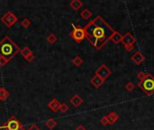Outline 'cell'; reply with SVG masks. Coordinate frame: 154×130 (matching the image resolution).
<instances>
[{"mask_svg": "<svg viewBox=\"0 0 154 130\" xmlns=\"http://www.w3.org/2000/svg\"><path fill=\"white\" fill-rule=\"evenodd\" d=\"M69 102H71V104L73 107L78 108L82 104V102H83V98H81L78 94H75L71 99H69Z\"/></svg>", "mask_w": 154, "mask_h": 130, "instance_id": "cell-13", "label": "cell"}, {"mask_svg": "<svg viewBox=\"0 0 154 130\" xmlns=\"http://www.w3.org/2000/svg\"><path fill=\"white\" fill-rule=\"evenodd\" d=\"M136 42H137V39L130 32L125 33V34L123 35L122 43H123V46H126V45H134V43Z\"/></svg>", "mask_w": 154, "mask_h": 130, "instance_id": "cell-8", "label": "cell"}, {"mask_svg": "<svg viewBox=\"0 0 154 130\" xmlns=\"http://www.w3.org/2000/svg\"><path fill=\"white\" fill-rule=\"evenodd\" d=\"M68 109H69L68 106L66 103H62V104H61V107H60V109H59V110H60L61 113H66Z\"/></svg>", "mask_w": 154, "mask_h": 130, "instance_id": "cell-25", "label": "cell"}, {"mask_svg": "<svg viewBox=\"0 0 154 130\" xmlns=\"http://www.w3.org/2000/svg\"><path fill=\"white\" fill-rule=\"evenodd\" d=\"M104 82H105V80H103L102 78H100L97 75L93 76L90 80V83L95 87V88H99L100 86L104 84Z\"/></svg>", "mask_w": 154, "mask_h": 130, "instance_id": "cell-12", "label": "cell"}, {"mask_svg": "<svg viewBox=\"0 0 154 130\" xmlns=\"http://www.w3.org/2000/svg\"><path fill=\"white\" fill-rule=\"evenodd\" d=\"M72 62H73V64L75 65V66H77V67H79V66H81L82 65V63H83V59L80 57V56H75L74 58H73V60H72Z\"/></svg>", "mask_w": 154, "mask_h": 130, "instance_id": "cell-21", "label": "cell"}, {"mask_svg": "<svg viewBox=\"0 0 154 130\" xmlns=\"http://www.w3.org/2000/svg\"><path fill=\"white\" fill-rule=\"evenodd\" d=\"M123 47H124V49L126 50L128 52H132L134 49V45H126V46H123Z\"/></svg>", "mask_w": 154, "mask_h": 130, "instance_id": "cell-29", "label": "cell"}, {"mask_svg": "<svg viewBox=\"0 0 154 130\" xmlns=\"http://www.w3.org/2000/svg\"><path fill=\"white\" fill-rule=\"evenodd\" d=\"M19 130H25L24 128H21V129H19Z\"/></svg>", "mask_w": 154, "mask_h": 130, "instance_id": "cell-32", "label": "cell"}, {"mask_svg": "<svg viewBox=\"0 0 154 130\" xmlns=\"http://www.w3.org/2000/svg\"><path fill=\"white\" fill-rule=\"evenodd\" d=\"M57 121H56L54 119H49L46 122H45V126L50 129V130H51V129H53L56 126H57Z\"/></svg>", "mask_w": 154, "mask_h": 130, "instance_id": "cell-18", "label": "cell"}, {"mask_svg": "<svg viewBox=\"0 0 154 130\" xmlns=\"http://www.w3.org/2000/svg\"><path fill=\"white\" fill-rule=\"evenodd\" d=\"M106 118L109 121V125H114L119 119V115L116 113V112H110L107 116Z\"/></svg>", "mask_w": 154, "mask_h": 130, "instance_id": "cell-14", "label": "cell"}, {"mask_svg": "<svg viewBox=\"0 0 154 130\" xmlns=\"http://www.w3.org/2000/svg\"><path fill=\"white\" fill-rule=\"evenodd\" d=\"M60 107H61V102L57 98H52L48 103V108L52 112H57L60 109Z\"/></svg>", "mask_w": 154, "mask_h": 130, "instance_id": "cell-10", "label": "cell"}, {"mask_svg": "<svg viewBox=\"0 0 154 130\" xmlns=\"http://www.w3.org/2000/svg\"><path fill=\"white\" fill-rule=\"evenodd\" d=\"M47 42L50 43V45H54V43L58 41V38L54 34H50L48 36H47Z\"/></svg>", "mask_w": 154, "mask_h": 130, "instance_id": "cell-20", "label": "cell"}, {"mask_svg": "<svg viewBox=\"0 0 154 130\" xmlns=\"http://www.w3.org/2000/svg\"><path fill=\"white\" fill-rule=\"evenodd\" d=\"M86 39L97 51L101 50L109 38L115 32L112 27L101 16L96 17L84 27Z\"/></svg>", "mask_w": 154, "mask_h": 130, "instance_id": "cell-1", "label": "cell"}, {"mask_svg": "<svg viewBox=\"0 0 154 130\" xmlns=\"http://www.w3.org/2000/svg\"><path fill=\"white\" fill-rule=\"evenodd\" d=\"M80 17L83 18V19H85V20H88V18H90L92 17V12L88 9V8H85L84 9L81 13H80Z\"/></svg>", "mask_w": 154, "mask_h": 130, "instance_id": "cell-17", "label": "cell"}, {"mask_svg": "<svg viewBox=\"0 0 154 130\" xmlns=\"http://www.w3.org/2000/svg\"><path fill=\"white\" fill-rule=\"evenodd\" d=\"M125 89H126L128 91H133L135 89V85L132 81H129L126 83V85H125Z\"/></svg>", "mask_w": 154, "mask_h": 130, "instance_id": "cell-23", "label": "cell"}, {"mask_svg": "<svg viewBox=\"0 0 154 130\" xmlns=\"http://www.w3.org/2000/svg\"><path fill=\"white\" fill-rule=\"evenodd\" d=\"M2 128V126H0V129H1Z\"/></svg>", "mask_w": 154, "mask_h": 130, "instance_id": "cell-33", "label": "cell"}, {"mask_svg": "<svg viewBox=\"0 0 154 130\" xmlns=\"http://www.w3.org/2000/svg\"><path fill=\"white\" fill-rule=\"evenodd\" d=\"M34 53L31 54V55H29V56H27L26 58H24V60H25L26 62H32L34 61Z\"/></svg>", "mask_w": 154, "mask_h": 130, "instance_id": "cell-28", "label": "cell"}, {"mask_svg": "<svg viewBox=\"0 0 154 130\" xmlns=\"http://www.w3.org/2000/svg\"><path fill=\"white\" fill-rule=\"evenodd\" d=\"M122 40H123V35L118 31H116V30L109 38V41H111L113 43H115V45H118V43L122 42Z\"/></svg>", "mask_w": 154, "mask_h": 130, "instance_id": "cell-11", "label": "cell"}, {"mask_svg": "<svg viewBox=\"0 0 154 130\" xmlns=\"http://www.w3.org/2000/svg\"><path fill=\"white\" fill-rule=\"evenodd\" d=\"M69 35L71 36V38L78 43H80L84 39L86 38V33L84 30V27L80 25H74L73 24V29L72 31L69 34Z\"/></svg>", "mask_w": 154, "mask_h": 130, "instance_id": "cell-4", "label": "cell"}, {"mask_svg": "<svg viewBox=\"0 0 154 130\" xmlns=\"http://www.w3.org/2000/svg\"><path fill=\"white\" fill-rule=\"evenodd\" d=\"M100 123H101V125H103V126H107V125H109V121H108V119H107V118H106V116L100 119Z\"/></svg>", "mask_w": 154, "mask_h": 130, "instance_id": "cell-27", "label": "cell"}, {"mask_svg": "<svg viewBox=\"0 0 154 130\" xmlns=\"http://www.w3.org/2000/svg\"><path fill=\"white\" fill-rule=\"evenodd\" d=\"M111 74H112L111 70H110L106 64L100 65L98 68L96 69V72H95V75L99 76L100 78H102V79L105 80H106Z\"/></svg>", "mask_w": 154, "mask_h": 130, "instance_id": "cell-7", "label": "cell"}, {"mask_svg": "<svg viewBox=\"0 0 154 130\" xmlns=\"http://www.w3.org/2000/svg\"><path fill=\"white\" fill-rule=\"evenodd\" d=\"M69 6H71L73 10L75 11H78L79 10L82 6H83V2L80 1V0H72V1L69 2Z\"/></svg>", "mask_w": 154, "mask_h": 130, "instance_id": "cell-15", "label": "cell"}, {"mask_svg": "<svg viewBox=\"0 0 154 130\" xmlns=\"http://www.w3.org/2000/svg\"><path fill=\"white\" fill-rule=\"evenodd\" d=\"M2 128L6 129V130H19L23 127L22 123L16 118V117H11L3 126Z\"/></svg>", "mask_w": 154, "mask_h": 130, "instance_id": "cell-5", "label": "cell"}, {"mask_svg": "<svg viewBox=\"0 0 154 130\" xmlns=\"http://www.w3.org/2000/svg\"><path fill=\"white\" fill-rule=\"evenodd\" d=\"M10 96V92L4 87H0V101L6 100Z\"/></svg>", "mask_w": 154, "mask_h": 130, "instance_id": "cell-16", "label": "cell"}, {"mask_svg": "<svg viewBox=\"0 0 154 130\" xmlns=\"http://www.w3.org/2000/svg\"><path fill=\"white\" fill-rule=\"evenodd\" d=\"M20 53H21V55H22L24 58H26L27 56H29V55L33 54V52L31 51V49H30L29 47H24V48H23V49L20 51Z\"/></svg>", "mask_w": 154, "mask_h": 130, "instance_id": "cell-19", "label": "cell"}, {"mask_svg": "<svg viewBox=\"0 0 154 130\" xmlns=\"http://www.w3.org/2000/svg\"><path fill=\"white\" fill-rule=\"evenodd\" d=\"M18 18L13 12H6L4 16L1 17V22L8 28L12 27L14 24H15L17 22Z\"/></svg>", "mask_w": 154, "mask_h": 130, "instance_id": "cell-6", "label": "cell"}, {"mask_svg": "<svg viewBox=\"0 0 154 130\" xmlns=\"http://www.w3.org/2000/svg\"><path fill=\"white\" fill-rule=\"evenodd\" d=\"M147 77V74L145 73L144 71H139L138 72V74H137V79L139 80V82H141V81H143Z\"/></svg>", "mask_w": 154, "mask_h": 130, "instance_id": "cell-22", "label": "cell"}, {"mask_svg": "<svg viewBox=\"0 0 154 130\" xmlns=\"http://www.w3.org/2000/svg\"><path fill=\"white\" fill-rule=\"evenodd\" d=\"M131 60L136 64V65H141L143 62H145V57L144 55L140 52V51H136L132 56H131Z\"/></svg>", "mask_w": 154, "mask_h": 130, "instance_id": "cell-9", "label": "cell"}, {"mask_svg": "<svg viewBox=\"0 0 154 130\" xmlns=\"http://www.w3.org/2000/svg\"><path fill=\"white\" fill-rule=\"evenodd\" d=\"M20 51L18 45L9 36H5L0 41V56L6 58L7 60H12Z\"/></svg>", "mask_w": 154, "mask_h": 130, "instance_id": "cell-2", "label": "cell"}, {"mask_svg": "<svg viewBox=\"0 0 154 130\" xmlns=\"http://www.w3.org/2000/svg\"><path fill=\"white\" fill-rule=\"evenodd\" d=\"M8 62H9V60H7L6 58H5L3 56H0V66L1 67L6 66L8 63Z\"/></svg>", "mask_w": 154, "mask_h": 130, "instance_id": "cell-26", "label": "cell"}, {"mask_svg": "<svg viewBox=\"0 0 154 130\" xmlns=\"http://www.w3.org/2000/svg\"><path fill=\"white\" fill-rule=\"evenodd\" d=\"M75 130H87V129H86V127L84 126H82V125H78Z\"/></svg>", "mask_w": 154, "mask_h": 130, "instance_id": "cell-31", "label": "cell"}, {"mask_svg": "<svg viewBox=\"0 0 154 130\" xmlns=\"http://www.w3.org/2000/svg\"><path fill=\"white\" fill-rule=\"evenodd\" d=\"M21 25L24 28H28L30 25H31V21L30 19H28V18H24L22 22H21Z\"/></svg>", "mask_w": 154, "mask_h": 130, "instance_id": "cell-24", "label": "cell"}, {"mask_svg": "<svg viewBox=\"0 0 154 130\" xmlns=\"http://www.w3.org/2000/svg\"><path fill=\"white\" fill-rule=\"evenodd\" d=\"M137 86L141 89L147 97L154 94V76L150 73H147V77L143 81L138 82Z\"/></svg>", "mask_w": 154, "mask_h": 130, "instance_id": "cell-3", "label": "cell"}, {"mask_svg": "<svg viewBox=\"0 0 154 130\" xmlns=\"http://www.w3.org/2000/svg\"><path fill=\"white\" fill-rule=\"evenodd\" d=\"M27 130H41V129H40V128H39L35 124H33V125H32L29 128H28Z\"/></svg>", "mask_w": 154, "mask_h": 130, "instance_id": "cell-30", "label": "cell"}]
</instances>
